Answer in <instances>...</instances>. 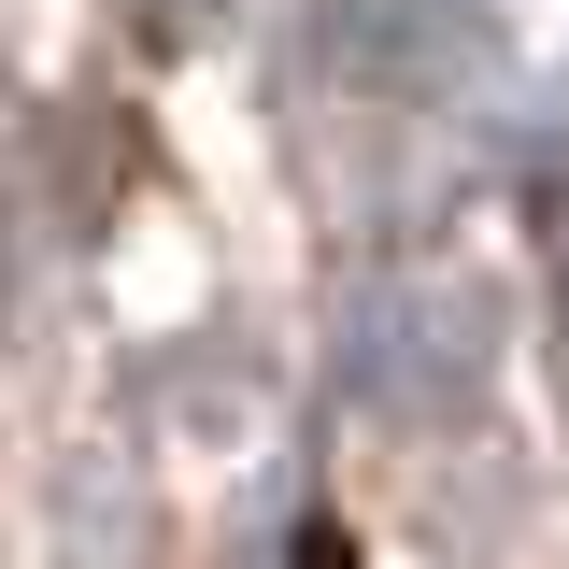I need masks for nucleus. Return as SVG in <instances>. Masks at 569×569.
<instances>
[{
  "label": "nucleus",
  "mask_w": 569,
  "mask_h": 569,
  "mask_svg": "<svg viewBox=\"0 0 569 569\" xmlns=\"http://www.w3.org/2000/svg\"><path fill=\"white\" fill-rule=\"evenodd\" d=\"M328 71L370 86V100H427V86H456L470 43H485V0H328Z\"/></svg>",
  "instance_id": "obj_1"
},
{
  "label": "nucleus",
  "mask_w": 569,
  "mask_h": 569,
  "mask_svg": "<svg viewBox=\"0 0 569 569\" xmlns=\"http://www.w3.org/2000/svg\"><path fill=\"white\" fill-rule=\"evenodd\" d=\"M485 342H498L485 284H399V299H385V342H370V385L413 399V413H441V399H470Z\"/></svg>",
  "instance_id": "obj_2"
}]
</instances>
